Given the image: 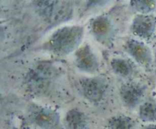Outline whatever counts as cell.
<instances>
[{
	"mask_svg": "<svg viewBox=\"0 0 156 129\" xmlns=\"http://www.w3.org/2000/svg\"><path fill=\"white\" fill-rule=\"evenodd\" d=\"M83 35L80 26H66L56 30L50 36L45 47L59 56L69 54L79 46Z\"/></svg>",
	"mask_w": 156,
	"mask_h": 129,
	"instance_id": "obj_1",
	"label": "cell"
},
{
	"mask_svg": "<svg viewBox=\"0 0 156 129\" xmlns=\"http://www.w3.org/2000/svg\"><path fill=\"white\" fill-rule=\"evenodd\" d=\"M128 54L146 69H150L154 62V54L152 49L142 41L130 39L124 46Z\"/></svg>",
	"mask_w": 156,
	"mask_h": 129,
	"instance_id": "obj_2",
	"label": "cell"
},
{
	"mask_svg": "<svg viewBox=\"0 0 156 129\" xmlns=\"http://www.w3.org/2000/svg\"><path fill=\"white\" fill-rule=\"evenodd\" d=\"M80 87L85 99L91 102H99L106 92L107 83L101 77H86L81 80Z\"/></svg>",
	"mask_w": 156,
	"mask_h": 129,
	"instance_id": "obj_3",
	"label": "cell"
},
{
	"mask_svg": "<svg viewBox=\"0 0 156 129\" xmlns=\"http://www.w3.org/2000/svg\"><path fill=\"white\" fill-rule=\"evenodd\" d=\"M75 64L80 71L94 73L99 68V59L89 45H84L75 53Z\"/></svg>",
	"mask_w": 156,
	"mask_h": 129,
	"instance_id": "obj_4",
	"label": "cell"
},
{
	"mask_svg": "<svg viewBox=\"0 0 156 129\" xmlns=\"http://www.w3.org/2000/svg\"><path fill=\"white\" fill-rule=\"evenodd\" d=\"M29 114L32 122L42 129H55L59 124L58 113L48 108L34 106Z\"/></svg>",
	"mask_w": 156,
	"mask_h": 129,
	"instance_id": "obj_5",
	"label": "cell"
},
{
	"mask_svg": "<svg viewBox=\"0 0 156 129\" xmlns=\"http://www.w3.org/2000/svg\"><path fill=\"white\" fill-rule=\"evenodd\" d=\"M156 30V18L151 15H139L135 17L131 25V31L139 37L148 39Z\"/></svg>",
	"mask_w": 156,
	"mask_h": 129,
	"instance_id": "obj_6",
	"label": "cell"
},
{
	"mask_svg": "<svg viewBox=\"0 0 156 129\" xmlns=\"http://www.w3.org/2000/svg\"><path fill=\"white\" fill-rule=\"evenodd\" d=\"M39 10L42 15L48 19L55 22L65 19L67 15H69L70 8L61 2H38ZM68 17V16H67Z\"/></svg>",
	"mask_w": 156,
	"mask_h": 129,
	"instance_id": "obj_7",
	"label": "cell"
},
{
	"mask_svg": "<svg viewBox=\"0 0 156 129\" xmlns=\"http://www.w3.org/2000/svg\"><path fill=\"white\" fill-rule=\"evenodd\" d=\"M145 91L146 88L140 83H128L120 87V94L122 101L126 106L134 108L143 98Z\"/></svg>",
	"mask_w": 156,
	"mask_h": 129,
	"instance_id": "obj_8",
	"label": "cell"
},
{
	"mask_svg": "<svg viewBox=\"0 0 156 129\" xmlns=\"http://www.w3.org/2000/svg\"><path fill=\"white\" fill-rule=\"evenodd\" d=\"M91 32L99 42L104 44L111 42L114 36V27L109 18L100 16L95 18L91 24Z\"/></svg>",
	"mask_w": 156,
	"mask_h": 129,
	"instance_id": "obj_9",
	"label": "cell"
},
{
	"mask_svg": "<svg viewBox=\"0 0 156 129\" xmlns=\"http://www.w3.org/2000/svg\"><path fill=\"white\" fill-rule=\"evenodd\" d=\"M64 124L66 129H87L88 119L83 112L78 109H72L66 115Z\"/></svg>",
	"mask_w": 156,
	"mask_h": 129,
	"instance_id": "obj_10",
	"label": "cell"
},
{
	"mask_svg": "<svg viewBox=\"0 0 156 129\" xmlns=\"http://www.w3.org/2000/svg\"><path fill=\"white\" fill-rule=\"evenodd\" d=\"M111 66L113 71L123 77H130L133 72V67L127 59L123 58H114L111 60Z\"/></svg>",
	"mask_w": 156,
	"mask_h": 129,
	"instance_id": "obj_11",
	"label": "cell"
},
{
	"mask_svg": "<svg viewBox=\"0 0 156 129\" xmlns=\"http://www.w3.org/2000/svg\"><path fill=\"white\" fill-rule=\"evenodd\" d=\"M139 116L146 122L153 123L156 121V102L149 100L140 105Z\"/></svg>",
	"mask_w": 156,
	"mask_h": 129,
	"instance_id": "obj_12",
	"label": "cell"
},
{
	"mask_svg": "<svg viewBox=\"0 0 156 129\" xmlns=\"http://www.w3.org/2000/svg\"><path fill=\"white\" fill-rule=\"evenodd\" d=\"M109 129H135V121L126 115H117L108 121Z\"/></svg>",
	"mask_w": 156,
	"mask_h": 129,
	"instance_id": "obj_13",
	"label": "cell"
},
{
	"mask_svg": "<svg viewBox=\"0 0 156 129\" xmlns=\"http://www.w3.org/2000/svg\"><path fill=\"white\" fill-rule=\"evenodd\" d=\"M132 5L141 15H147L156 8V1H133Z\"/></svg>",
	"mask_w": 156,
	"mask_h": 129,
	"instance_id": "obj_14",
	"label": "cell"
},
{
	"mask_svg": "<svg viewBox=\"0 0 156 129\" xmlns=\"http://www.w3.org/2000/svg\"><path fill=\"white\" fill-rule=\"evenodd\" d=\"M143 129H156V124L150 123V124L145 126V127H143Z\"/></svg>",
	"mask_w": 156,
	"mask_h": 129,
	"instance_id": "obj_15",
	"label": "cell"
},
{
	"mask_svg": "<svg viewBox=\"0 0 156 129\" xmlns=\"http://www.w3.org/2000/svg\"><path fill=\"white\" fill-rule=\"evenodd\" d=\"M154 65H155V73H156V46L154 48Z\"/></svg>",
	"mask_w": 156,
	"mask_h": 129,
	"instance_id": "obj_16",
	"label": "cell"
}]
</instances>
